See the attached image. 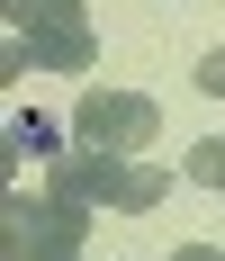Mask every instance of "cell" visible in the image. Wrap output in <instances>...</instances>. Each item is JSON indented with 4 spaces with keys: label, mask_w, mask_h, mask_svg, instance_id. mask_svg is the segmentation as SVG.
I'll return each mask as SVG.
<instances>
[{
    "label": "cell",
    "mask_w": 225,
    "mask_h": 261,
    "mask_svg": "<svg viewBox=\"0 0 225 261\" xmlns=\"http://www.w3.org/2000/svg\"><path fill=\"white\" fill-rule=\"evenodd\" d=\"M45 189L54 198H72V207H126V216H144V207H162V189H171V171L162 162H126V153H63V162H45Z\"/></svg>",
    "instance_id": "obj_1"
},
{
    "label": "cell",
    "mask_w": 225,
    "mask_h": 261,
    "mask_svg": "<svg viewBox=\"0 0 225 261\" xmlns=\"http://www.w3.org/2000/svg\"><path fill=\"white\" fill-rule=\"evenodd\" d=\"M99 63V27L81 18V0H36L9 18V72H90Z\"/></svg>",
    "instance_id": "obj_2"
},
{
    "label": "cell",
    "mask_w": 225,
    "mask_h": 261,
    "mask_svg": "<svg viewBox=\"0 0 225 261\" xmlns=\"http://www.w3.org/2000/svg\"><path fill=\"white\" fill-rule=\"evenodd\" d=\"M0 261H81V234H90V207H72V198H54V189H36V198H9L0 207Z\"/></svg>",
    "instance_id": "obj_3"
},
{
    "label": "cell",
    "mask_w": 225,
    "mask_h": 261,
    "mask_svg": "<svg viewBox=\"0 0 225 261\" xmlns=\"http://www.w3.org/2000/svg\"><path fill=\"white\" fill-rule=\"evenodd\" d=\"M153 135H162V108L144 90H81V108H72L81 153H144Z\"/></svg>",
    "instance_id": "obj_4"
},
{
    "label": "cell",
    "mask_w": 225,
    "mask_h": 261,
    "mask_svg": "<svg viewBox=\"0 0 225 261\" xmlns=\"http://www.w3.org/2000/svg\"><path fill=\"white\" fill-rule=\"evenodd\" d=\"M9 153L18 162H63V126L36 117V108H18V117H9Z\"/></svg>",
    "instance_id": "obj_5"
},
{
    "label": "cell",
    "mask_w": 225,
    "mask_h": 261,
    "mask_svg": "<svg viewBox=\"0 0 225 261\" xmlns=\"http://www.w3.org/2000/svg\"><path fill=\"white\" fill-rule=\"evenodd\" d=\"M180 180H198V189H225V135H198V144H189Z\"/></svg>",
    "instance_id": "obj_6"
},
{
    "label": "cell",
    "mask_w": 225,
    "mask_h": 261,
    "mask_svg": "<svg viewBox=\"0 0 225 261\" xmlns=\"http://www.w3.org/2000/svg\"><path fill=\"white\" fill-rule=\"evenodd\" d=\"M189 81H198L207 99H225V45H207V54H198V72H189Z\"/></svg>",
    "instance_id": "obj_7"
},
{
    "label": "cell",
    "mask_w": 225,
    "mask_h": 261,
    "mask_svg": "<svg viewBox=\"0 0 225 261\" xmlns=\"http://www.w3.org/2000/svg\"><path fill=\"white\" fill-rule=\"evenodd\" d=\"M171 261H225V252H216V243H180Z\"/></svg>",
    "instance_id": "obj_8"
},
{
    "label": "cell",
    "mask_w": 225,
    "mask_h": 261,
    "mask_svg": "<svg viewBox=\"0 0 225 261\" xmlns=\"http://www.w3.org/2000/svg\"><path fill=\"white\" fill-rule=\"evenodd\" d=\"M27 9H36V0H9V18H27Z\"/></svg>",
    "instance_id": "obj_9"
}]
</instances>
